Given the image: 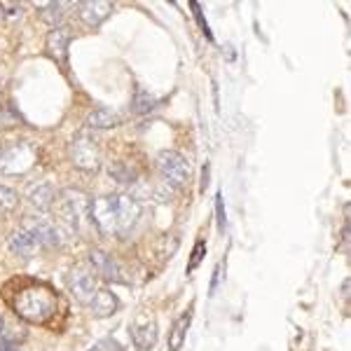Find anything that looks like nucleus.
<instances>
[{
  "label": "nucleus",
  "mask_w": 351,
  "mask_h": 351,
  "mask_svg": "<svg viewBox=\"0 0 351 351\" xmlns=\"http://www.w3.org/2000/svg\"><path fill=\"white\" fill-rule=\"evenodd\" d=\"M141 204L132 195H104L96 197L89 208L94 225L104 234L122 237L129 234L141 220Z\"/></svg>",
  "instance_id": "nucleus-1"
},
{
  "label": "nucleus",
  "mask_w": 351,
  "mask_h": 351,
  "mask_svg": "<svg viewBox=\"0 0 351 351\" xmlns=\"http://www.w3.org/2000/svg\"><path fill=\"white\" fill-rule=\"evenodd\" d=\"M16 311L21 319L31 321V324H45L56 309V300L52 291L45 286H31L16 295Z\"/></svg>",
  "instance_id": "nucleus-2"
},
{
  "label": "nucleus",
  "mask_w": 351,
  "mask_h": 351,
  "mask_svg": "<svg viewBox=\"0 0 351 351\" xmlns=\"http://www.w3.org/2000/svg\"><path fill=\"white\" fill-rule=\"evenodd\" d=\"M92 202L82 190H64L56 197V216H59L61 225L71 232H77L82 228V223L89 216Z\"/></svg>",
  "instance_id": "nucleus-3"
},
{
  "label": "nucleus",
  "mask_w": 351,
  "mask_h": 351,
  "mask_svg": "<svg viewBox=\"0 0 351 351\" xmlns=\"http://www.w3.org/2000/svg\"><path fill=\"white\" fill-rule=\"evenodd\" d=\"M38 160V152L31 143H14L8 150H3L0 157V171L5 176H24L31 171Z\"/></svg>",
  "instance_id": "nucleus-4"
},
{
  "label": "nucleus",
  "mask_w": 351,
  "mask_h": 351,
  "mask_svg": "<svg viewBox=\"0 0 351 351\" xmlns=\"http://www.w3.org/2000/svg\"><path fill=\"white\" fill-rule=\"evenodd\" d=\"M71 160L75 164V169H80V171H96V169L101 167V148L94 136H89L84 132L73 138Z\"/></svg>",
  "instance_id": "nucleus-5"
},
{
  "label": "nucleus",
  "mask_w": 351,
  "mask_h": 351,
  "mask_svg": "<svg viewBox=\"0 0 351 351\" xmlns=\"http://www.w3.org/2000/svg\"><path fill=\"white\" fill-rule=\"evenodd\" d=\"M157 169H160L162 178L167 180V183L176 185V188H180V185L188 183L190 178V164L185 160L180 152L176 150H162L160 155H157Z\"/></svg>",
  "instance_id": "nucleus-6"
},
{
  "label": "nucleus",
  "mask_w": 351,
  "mask_h": 351,
  "mask_svg": "<svg viewBox=\"0 0 351 351\" xmlns=\"http://www.w3.org/2000/svg\"><path fill=\"white\" fill-rule=\"evenodd\" d=\"M24 230L31 232L33 239L40 243V246H61L64 243V232H61V228L45 216H26Z\"/></svg>",
  "instance_id": "nucleus-7"
},
{
  "label": "nucleus",
  "mask_w": 351,
  "mask_h": 351,
  "mask_svg": "<svg viewBox=\"0 0 351 351\" xmlns=\"http://www.w3.org/2000/svg\"><path fill=\"white\" fill-rule=\"evenodd\" d=\"M68 288L80 304H89L96 295V276L92 267H75L68 274Z\"/></svg>",
  "instance_id": "nucleus-8"
},
{
  "label": "nucleus",
  "mask_w": 351,
  "mask_h": 351,
  "mask_svg": "<svg viewBox=\"0 0 351 351\" xmlns=\"http://www.w3.org/2000/svg\"><path fill=\"white\" fill-rule=\"evenodd\" d=\"M89 265H92L94 274L104 276L106 281H120V284H127V276H124V271L120 265L112 260L108 253L99 251V248H94L92 253H89Z\"/></svg>",
  "instance_id": "nucleus-9"
},
{
  "label": "nucleus",
  "mask_w": 351,
  "mask_h": 351,
  "mask_svg": "<svg viewBox=\"0 0 351 351\" xmlns=\"http://www.w3.org/2000/svg\"><path fill=\"white\" fill-rule=\"evenodd\" d=\"M77 10H80V19L84 21V24L99 26L110 16L112 3H106V0H87V3L77 5Z\"/></svg>",
  "instance_id": "nucleus-10"
},
{
  "label": "nucleus",
  "mask_w": 351,
  "mask_h": 351,
  "mask_svg": "<svg viewBox=\"0 0 351 351\" xmlns=\"http://www.w3.org/2000/svg\"><path fill=\"white\" fill-rule=\"evenodd\" d=\"M26 199L36 211H49L54 202V188L45 180H38V183H31L26 188Z\"/></svg>",
  "instance_id": "nucleus-11"
},
{
  "label": "nucleus",
  "mask_w": 351,
  "mask_h": 351,
  "mask_svg": "<svg viewBox=\"0 0 351 351\" xmlns=\"http://www.w3.org/2000/svg\"><path fill=\"white\" fill-rule=\"evenodd\" d=\"M8 246H10V251H12L14 256H19V258H33V256H36L38 248H40V243L33 239L31 232H26L24 228H21V230H14L12 234H10Z\"/></svg>",
  "instance_id": "nucleus-12"
},
{
  "label": "nucleus",
  "mask_w": 351,
  "mask_h": 351,
  "mask_svg": "<svg viewBox=\"0 0 351 351\" xmlns=\"http://www.w3.org/2000/svg\"><path fill=\"white\" fill-rule=\"evenodd\" d=\"M132 342L138 351H150L157 342V324L155 321H145V324L132 326Z\"/></svg>",
  "instance_id": "nucleus-13"
},
{
  "label": "nucleus",
  "mask_w": 351,
  "mask_h": 351,
  "mask_svg": "<svg viewBox=\"0 0 351 351\" xmlns=\"http://www.w3.org/2000/svg\"><path fill=\"white\" fill-rule=\"evenodd\" d=\"M68 45H71V33L61 26H54L47 36V52L54 56L56 61L64 64L66 61V52H68Z\"/></svg>",
  "instance_id": "nucleus-14"
},
{
  "label": "nucleus",
  "mask_w": 351,
  "mask_h": 351,
  "mask_svg": "<svg viewBox=\"0 0 351 351\" xmlns=\"http://www.w3.org/2000/svg\"><path fill=\"white\" fill-rule=\"evenodd\" d=\"M92 314L96 316V319H108V316H112L117 311V307H120V302H117V298L112 295L110 291H96V295L92 302Z\"/></svg>",
  "instance_id": "nucleus-15"
},
{
  "label": "nucleus",
  "mask_w": 351,
  "mask_h": 351,
  "mask_svg": "<svg viewBox=\"0 0 351 351\" xmlns=\"http://www.w3.org/2000/svg\"><path fill=\"white\" fill-rule=\"evenodd\" d=\"M120 122H122V117L115 108H96L94 112H89L84 127L87 129H112Z\"/></svg>",
  "instance_id": "nucleus-16"
},
{
  "label": "nucleus",
  "mask_w": 351,
  "mask_h": 351,
  "mask_svg": "<svg viewBox=\"0 0 351 351\" xmlns=\"http://www.w3.org/2000/svg\"><path fill=\"white\" fill-rule=\"evenodd\" d=\"M192 324V307L185 311L183 316H180L178 321L173 324L171 332H169V351H180L185 342V332H188V328Z\"/></svg>",
  "instance_id": "nucleus-17"
},
{
  "label": "nucleus",
  "mask_w": 351,
  "mask_h": 351,
  "mask_svg": "<svg viewBox=\"0 0 351 351\" xmlns=\"http://www.w3.org/2000/svg\"><path fill=\"white\" fill-rule=\"evenodd\" d=\"M36 8L43 12V19L49 24H59L64 19V10L68 8L66 3H36Z\"/></svg>",
  "instance_id": "nucleus-18"
},
{
  "label": "nucleus",
  "mask_w": 351,
  "mask_h": 351,
  "mask_svg": "<svg viewBox=\"0 0 351 351\" xmlns=\"http://www.w3.org/2000/svg\"><path fill=\"white\" fill-rule=\"evenodd\" d=\"M155 104H157V101L152 99V96L145 92V89H136L134 104H132L134 112H138V115H143V112H150L152 108H155Z\"/></svg>",
  "instance_id": "nucleus-19"
},
{
  "label": "nucleus",
  "mask_w": 351,
  "mask_h": 351,
  "mask_svg": "<svg viewBox=\"0 0 351 351\" xmlns=\"http://www.w3.org/2000/svg\"><path fill=\"white\" fill-rule=\"evenodd\" d=\"M19 206V195L12 188L0 185V211H14Z\"/></svg>",
  "instance_id": "nucleus-20"
},
{
  "label": "nucleus",
  "mask_w": 351,
  "mask_h": 351,
  "mask_svg": "<svg viewBox=\"0 0 351 351\" xmlns=\"http://www.w3.org/2000/svg\"><path fill=\"white\" fill-rule=\"evenodd\" d=\"M206 256V241H197L195 248H192V256H190V265H188V274H192L197 267H199V263Z\"/></svg>",
  "instance_id": "nucleus-21"
},
{
  "label": "nucleus",
  "mask_w": 351,
  "mask_h": 351,
  "mask_svg": "<svg viewBox=\"0 0 351 351\" xmlns=\"http://www.w3.org/2000/svg\"><path fill=\"white\" fill-rule=\"evenodd\" d=\"M216 216H218V228H220V230H225V223H228V218H225L223 195H216Z\"/></svg>",
  "instance_id": "nucleus-22"
},
{
  "label": "nucleus",
  "mask_w": 351,
  "mask_h": 351,
  "mask_svg": "<svg viewBox=\"0 0 351 351\" xmlns=\"http://www.w3.org/2000/svg\"><path fill=\"white\" fill-rule=\"evenodd\" d=\"M0 12H5L8 16H16V14H21V5H16V3H0Z\"/></svg>",
  "instance_id": "nucleus-23"
},
{
  "label": "nucleus",
  "mask_w": 351,
  "mask_h": 351,
  "mask_svg": "<svg viewBox=\"0 0 351 351\" xmlns=\"http://www.w3.org/2000/svg\"><path fill=\"white\" fill-rule=\"evenodd\" d=\"M223 269H225V263H220L218 267H216V271H213V281H211V295L216 293V288H218V284L223 281Z\"/></svg>",
  "instance_id": "nucleus-24"
},
{
  "label": "nucleus",
  "mask_w": 351,
  "mask_h": 351,
  "mask_svg": "<svg viewBox=\"0 0 351 351\" xmlns=\"http://www.w3.org/2000/svg\"><path fill=\"white\" fill-rule=\"evenodd\" d=\"M96 347H99L101 351H122V347L115 342V339H104V342H99Z\"/></svg>",
  "instance_id": "nucleus-25"
},
{
  "label": "nucleus",
  "mask_w": 351,
  "mask_h": 351,
  "mask_svg": "<svg viewBox=\"0 0 351 351\" xmlns=\"http://www.w3.org/2000/svg\"><path fill=\"white\" fill-rule=\"evenodd\" d=\"M0 351H19L16 344L10 337H0Z\"/></svg>",
  "instance_id": "nucleus-26"
},
{
  "label": "nucleus",
  "mask_w": 351,
  "mask_h": 351,
  "mask_svg": "<svg viewBox=\"0 0 351 351\" xmlns=\"http://www.w3.org/2000/svg\"><path fill=\"white\" fill-rule=\"evenodd\" d=\"M342 293H344V298H349V281H344L342 284Z\"/></svg>",
  "instance_id": "nucleus-27"
},
{
  "label": "nucleus",
  "mask_w": 351,
  "mask_h": 351,
  "mask_svg": "<svg viewBox=\"0 0 351 351\" xmlns=\"http://www.w3.org/2000/svg\"><path fill=\"white\" fill-rule=\"evenodd\" d=\"M3 328H5V319L0 316V332H3Z\"/></svg>",
  "instance_id": "nucleus-28"
},
{
  "label": "nucleus",
  "mask_w": 351,
  "mask_h": 351,
  "mask_svg": "<svg viewBox=\"0 0 351 351\" xmlns=\"http://www.w3.org/2000/svg\"><path fill=\"white\" fill-rule=\"evenodd\" d=\"M0 157H3V145H0Z\"/></svg>",
  "instance_id": "nucleus-29"
}]
</instances>
